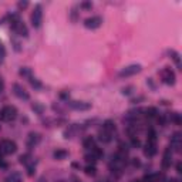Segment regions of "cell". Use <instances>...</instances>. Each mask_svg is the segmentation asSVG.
<instances>
[{"label": "cell", "instance_id": "6", "mask_svg": "<svg viewBox=\"0 0 182 182\" xmlns=\"http://www.w3.org/2000/svg\"><path fill=\"white\" fill-rule=\"evenodd\" d=\"M101 23H103V19H101V17H98V16H94V17L87 19V20L84 21V26H85L87 29L94 30V29H98V27L101 26Z\"/></svg>", "mask_w": 182, "mask_h": 182}, {"label": "cell", "instance_id": "11", "mask_svg": "<svg viewBox=\"0 0 182 182\" xmlns=\"http://www.w3.org/2000/svg\"><path fill=\"white\" fill-rule=\"evenodd\" d=\"M103 131H105L107 134L111 135V134L115 131V124H114L112 121H109V120H108V121H105V122H104V125H103Z\"/></svg>", "mask_w": 182, "mask_h": 182}, {"label": "cell", "instance_id": "5", "mask_svg": "<svg viewBox=\"0 0 182 182\" xmlns=\"http://www.w3.org/2000/svg\"><path fill=\"white\" fill-rule=\"evenodd\" d=\"M16 149H17L16 142H13L10 140H4L1 142V145H0V151L3 154H13V152H16Z\"/></svg>", "mask_w": 182, "mask_h": 182}, {"label": "cell", "instance_id": "2", "mask_svg": "<svg viewBox=\"0 0 182 182\" xmlns=\"http://www.w3.org/2000/svg\"><path fill=\"white\" fill-rule=\"evenodd\" d=\"M11 27H13V30L17 33V34H20V36L23 37H27L29 36V32H27V29H26V26L19 20V17L17 16H13V21H11Z\"/></svg>", "mask_w": 182, "mask_h": 182}, {"label": "cell", "instance_id": "21", "mask_svg": "<svg viewBox=\"0 0 182 182\" xmlns=\"http://www.w3.org/2000/svg\"><path fill=\"white\" fill-rule=\"evenodd\" d=\"M4 57H6V50H4V47H3V44L0 43V63H3V60H4Z\"/></svg>", "mask_w": 182, "mask_h": 182}, {"label": "cell", "instance_id": "23", "mask_svg": "<svg viewBox=\"0 0 182 182\" xmlns=\"http://www.w3.org/2000/svg\"><path fill=\"white\" fill-rule=\"evenodd\" d=\"M155 114H156V109L155 108H148L146 109V115H148V117H154Z\"/></svg>", "mask_w": 182, "mask_h": 182}, {"label": "cell", "instance_id": "18", "mask_svg": "<svg viewBox=\"0 0 182 182\" xmlns=\"http://www.w3.org/2000/svg\"><path fill=\"white\" fill-rule=\"evenodd\" d=\"M84 146H85L87 149H93V148L95 146V145H94V140H93L91 137H90V138H87V140L84 141Z\"/></svg>", "mask_w": 182, "mask_h": 182}, {"label": "cell", "instance_id": "17", "mask_svg": "<svg viewBox=\"0 0 182 182\" xmlns=\"http://www.w3.org/2000/svg\"><path fill=\"white\" fill-rule=\"evenodd\" d=\"M169 56H172V60L177 63V66L178 67H181V61H179V54L177 53V51H174V50H171L169 51Z\"/></svg>", "mask_w": 182, "mask_h": 182}, {"label": "cell", "instance_id": "9", "mask_svg": "<svg viewBox=\"0 0 182 182\" xmlns=\"http://www.w3.org/2000/svg\"><path fill=\"white\" fill-rule=\"evenodd\" d=\"M70 107L74 109L85 111V109L91 108V104H90V103H84V101H71V103H70Z\"/></svg>", "mask_w": 182, "mask_h": 182}, {"label": "cell", "instance_id": "30", "mask_svg": "<svg viewBox=\"0 0 182 182\" xmlns=\"http://www.w3.org/2000/svg\"><path fill=\"white\" fill-rule=\"evenodd\" d=\"M58 182H66V181H58Z\"/></svg>", "mask_w": 182, "mask_h": 182}, {"label": "cell", "instance_id": "32", "mask_svg": "<svg viewBox=\"0 0 182 182\" xmlns=\"http://www.w3.org/2000/svg\"><path fill=\"white\" fill-rule=\"evenodd\" d=\"M77 182H81V181H77Z\"/></svg>", "mask_w": 182, "mask_h": 182}, {"label": "cell", "instance_id": "31", "mask_svg": "<svg viewBox=\"0 0 182 182\" xmlns=\"http://www.w3.org/2000/svg\"><path fill=\"white\" fill-rule=\"evenodd\" d=\"M132 182H138V181H132Z\"/></svg>", "mask_w": 182, "mask_h": 182}, {"label": "cell", "instance_id": "1", "mask_svg": "<svg viewBox=\"0 0 182 182\" xmlns=\"http://www.w3.org/2000/svg\"><path fill=\"white\" fill-rule=\"evenodd\" d=\"M16 115H17V109L13 105H6L0 111V120H3V121H11L16 118Z\"/></svg>", "mask_w": 182, "mask_h": 182}, {"label": "cell", "instance_id": "7", "mask_svg": "<svg viewBox=\"0 0 182 182\" xmlns=\"http://www.w3.org/2000/svg\"><path fill=\"white\" fill-rule=\"evenodd\" d=\"M13 93H14V95L19 97L20 100H29V94H27V91H26L20 84H14V85H13Z\"/></svg>", "mask_w": 182, "mask_h": 182}, {"label": "cell", "instance_id": "19", "mask_svg": "<svg viewBox=\"0 0 182 182\" xmlns=\"http://www.w3.org/2000/svg\"><path fill=\"white\" fill-rule=\"evenodd\" d=\"M30 84H32V87H34V88H37V90H38V88H41V83H40L37 78H34V77H32V78H30Z\"/></svg>", "mask_w": 182, "mask_h": 182}, {"label": "cell", "instance_id": "3", "mask_svg": "<svg viewBox=\"0 0 182 182\" xmlns=\"http://www.w3.org/2000/svg\"><path fill=\"white\" fill-rule=\"evenodd\" d=\"M142 70V67L140 64H131V66H127L124 67L121 71H120V77H131V75H135Z\"/></svg>", "mask_w": 182, "mask_h": 182}, {"label": "cell", "instance_id": "16", "mask_svg": "<svg viewBox=\"0 0 182 182\" xmlns=\"http://www.w3.org/2000/svg\"><path fill=\"white\" fill-rule=\"evenodd\" d=\"M20 75H23V77H27L29 80L33 77V75H32V70H30L29 67H23V69L20 70Z\"/></svg>", "mask_w": 182, "mask_h": 182}, {"label": "cell", "instance_id": "13", "mask_svg": "<svg viewBox=\"0 0 182 182\" xmlns=\"http://www.w3.org/2000/svg\"><path fill=\"white\" fill-rule=\"evenodd\" d=\"M6 182H21V177L19 172H11L7 178H6Z\"/></svg>", "mask_w": 182, "mask_h": 182}, {"label": "cell", "instance_id": "10", "mask_svg": "<svg viewBox=\"0 0 182 182\" xmlns=\"http://www.w3.org/2000/svg\"><path fill=\"white\" fill-rule=\"evenodd\" d=\"M38 142H40V135L36 134V132H32V134L29 135V140H27L29 146H34V145H37Z\"/></svg>", "mask_w": 182, "mask_h": 182}, {"label": "cell", "instance_id": "27", "mask_svg": "<svg viewBox=\"0 0 182 182\" xmlns=\"http://www.w3.org/2000/svg\"><path fill=\"white\" fill-rule=\"evenodd\" d=\"M83 7H87L88 9V7H91V3H83Z\"/></svg>", "mask_w": 182, "mask_h": 182}, {"label": "cell", "instance_id": "22", "mask_svg": "<svg viewBox=\"0 0 182 182\" xmlns=\"http://www.w3.org/2000/svg\"><path fill=\"white\" fill-rule=\"evenodd\" d=\"M85 174L87 175H95V168L94 167H87L85 168Z\"/></svg>", "mask_w": 182, "mask_h": 182}, {"label": "cell", "instance_id": "28", "mask_svg": "<svg viewBox=\"0 0 182 182\" xmlns=\"http://www.w3.org/2000/svg\"><path fill=\"white\" fill-rule=\"evenodd\" d=\"M177 171H178L179 174H181V172H182V171H181V164H178V165H177Z\"/></svg>", "mask_w": 182, "mask_h": 182}, {"label": "cell", "instance_id": "8", "mask_svg": "<svg viewBox=\"0 0 182 182\" xmlns=\"http://www.w3.org/2000/svg\"><path fill=\"white\" fill-rule=\"evenodd\" d=\"M161 75H162V80H164L167 84H174V83H175V74L172 73V70L164 69V70L161 71Z\"/></svg>", "mask_w": 182, "mask_h": 182}, {"label": "cell", "instance_id": "14", "mask_svg": "<svg viewBox=\"0 0 182 182\" xmlns=\"http://www.w3.org/2000/svg\"><path fill=\"white\" fill-rule=\"evenodd\" d=\"M67 156H69V152L64 151V149H57V151L54 152V158H56V159H66Z\"/></svg>", "mask_w": 182, "mask_h": 182}, {"label": "cell", "instance_id": "26", "mask_svg": "<svg viewBox=\"0 0 182 182\" xmlns=\"http://www.w3.org/2000/svg\"><path fill=\"white\" fill-rule=\"evenodd\" d=\"M130 90H131V87H128V88H127V90H125V88H124V90H122V94H130V93H131V91H130Z\"/></svg>", "mask_w": 182, "mask_h": 182}, {"label": "cell", "instance_id": "4", "mask_svg": "<svg viewBox=\"0 0 182 182\" xmlns=\"http://www.w3.org/2000/svg\"><path fill=\"white\" fill-rule=\"evenodd\" d=\"M41 23H43V11H41L40 6H36L34 11L32 13V24L34 27H40Z\"/></svg>", "mask_w": 182, "mask_h": 182}, {"label": "cell", "instance_id": "15", "mask_svg": "<svg viewBox=\"0 0 182 182\" xmlns=\"http://www.w3.org/2000/svg\"><path fill=\"white\" fill-rule=\"evenodd\" d=\"M98 137H100V140H101V141H104V142H109V141H111V135H109V134H107L105 131H103V130L100 131Z\"/></svg>", "mask_w": 182, "mask_h": 182}, {"label": "cell", "instance_id": "29", "mask_svg": "<svg viewBox=\"0 0 182 182\" xmlns=\"http://www.w3.org/2000/svg\"><path fill=\"white\" fill-rule=\"evenodd\" d=\"M1 90H3V81L0 80V93H1Z\"/></svg>", "mask_w": 182, "mask_h": 182}, {"label": "cell", "instance_id": "12", "mask_svg": "<svg viewBox=\"0 0 182 182\" xmlns=\"http://www.w3.org/2000/svg\"><path fill=\"white\" fill-rule=\"evenodd\" d=\"M145 155L146 156H152V155H155L156 154V148H155V144H146V146H145Z\"/></svg>", "mask_w": 182, "mask_h": 182}, {"label": "cell", "instance_id": "20", "mask_svg": "<svg viewBox=\"0 0 182 182\" xmlns=\"http://www.w3.org/2000/svg\"><path fill=\"white\" fill-rule=\"evenodd\" d=\"M32 108L34 109V111H37L38 114H43V111H44V107H43L40 103H34V104L32 105Z\"/></svg>", "mask_w": 182, "mask_h": 182}, {"label": "cell", "instance_id": "25", "mask_svg": "<svg viewBox=\"0 0 182 182\" xmlns=\"http://www.w3.org/2000/svg\"><path fill=\"white\" fill-rule=\"evenodd\" d=\"M27 6H29L27 1H20V3H19V9H24V7H27Z\"/></svg>", "mask_w": 182, "mask_h": 182}, {"label": "cell", "instance_id": "24", "mask_svg": "<svg viewBox=\"0 0 182 182\" xmlns=\"http://www.w3.org/2000/svg\"><path fill=\"white\" fill-rule=\"evenodd\" d=\"M132 145H134V146H140V140H138V138H135V137H132Z\"/></svg>", "mask_w": 182, "mask_h": 182}]
</instances>
